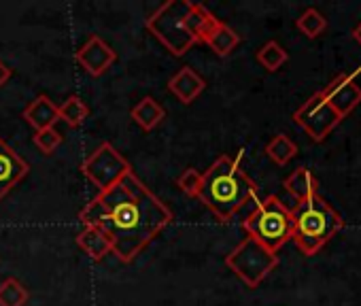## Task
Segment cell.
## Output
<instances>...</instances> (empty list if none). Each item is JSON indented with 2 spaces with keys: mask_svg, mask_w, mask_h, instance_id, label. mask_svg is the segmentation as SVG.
<instances>
[{
  "mask_svg": "<svg viewBox=\"0 0 361 306\" xmlns=\"http://www.w3.org/2000/svg\"><path fill=\"white\" fill-rule=\"evenodd\" d=\"M289 60V54L283 45H279L276 41H268L259 51H257V62L268 71V73H276L281 71Z\"/></svg>",
  "mask_w": 361,
  "mask_h": 306,
  "instance_id": "21",
  "label": "cell"
},
{
  "mask_svg": "<svg viewBox=\"0 0 361 306\" xmlns=\"http://www.w3.org/2000/svg\"><path fill=\"white\" fill-rule=\"evenodd\" d=\"M11 77H13V71H11L3 60H0V87H5V85L9 83Z\"/></svg>",
  "mask_w": 361,
  "mask_h": 306,
  "instance_id": "26",
  "label": "cell"
},
{
  "mask_svg": "<svg viewBox=\"0 0 361 306\" xmlns=\"http://www.w3.org/2000/svg\"><path fill=\"white\" fill-rule=\"evenodd\" d=\"M283 185H285V190H287L298 202H306V200L314 198V196H317V190H319V181H317L314 175H312L308 169H304V166L295 169V171L283 181Z\"/></svg>",
  "mask_w": 361,
  "mask_h": 306,
  "instance_id": "15",
  "label": "cell"
},
{
  "mask_svg": "<svg viewBox=\"0 0 361 306\" xmlns=\"http://www.w3.org/2000/svg\"><path fill=\"white\" fill-rule=\"evenodd\" d=\"M58 115L60 121H64L68 128H79L85 123V119L90 117V106L83 102V98L79 96H68L60 106H58Z\"/></svg>",
  "mask_w": 361,
  "mask_h": 306,
  "instance_id": "19",
  "label": "cell"
},
{
  "mask_svg": "<svg viewBox=\"0 0 361 306\" xmlns=\"http://www.w3.org/2000/svg\"><path fill=\"white\" fill-rule=\"evenodd\" d=\"M64 136L56 130V128H45V130H37L32 136L35 147L43 153V156H51V153L62 145Z\"/></svg>",
  "mask_w": 361,
  "mask_h": 306,
  "instance_id": "24",
  "label": "cell"
},
{
  "mask_svg": "<svg viewBox=\"0 0 361 306\" xmlns=\"http://www.w3.org/2000/svg\"><path fill=\"white\" fill-rule=\"evenodd\" d=\"M245 151L236 156H219L207 173L198 200L221 221L228 224L249 200L257 198V183L243 171Z\"/></svg>",
  "mask_w": 361,
  "mask_h": 306,
  "instance_id": "2",
  "label": "cell"
},
{
  "mask_svg": "<svg viewBox=\"0 0 361 306\" xmlns=\"http://www.w3.org/2000/svg\"><path fill=\"white\" fill-rule=\"evenodd\" d=\"M266 153L268 158L279 164V166H285L289 164L295 156H298V145L287 136V134H276L268 145H266Z\"/></svg>",
  "mask_w": 361,
  "mask_h": 306,
  "instance_id": "20",
  "label": "cell"
},
{
  "mask_svg": "<svg viewBox=\"0 0 361 306\" xmlns=\"http://www.w3.org/2000/svg\"><path fill=\"white\" fill-rule=\"evenodd\" d=\"M293 121L314 140V142H323L334 128L342 121V117L327 104V100L323 98L321 92L312 94L295 113H293Z\"/></svg>",
  "mask_w": 361,
  "mask_h": 306,
  "instance_id": "8",
  "label": "cell"
},
{
  "mask_svg": "<svg viewBox=\"0 0 361 306\" xmlns=\"http://www.w3.org/2000/svg\"><path fill=\"white\" fill-rule=\"evenodd\" d=\"M30 291L13 276L0 283V306H26Z\"/></svg>",
  "mask_w": 361,
  "mask_h": 306,
  "instance_id": "22",
  "label": "cell"
},
{
  "mask_svg": "<svg viewBox=\"0 0 361 306\" xmlns=\"http://www.w3.org/2000/svg\"><path fill=\"white\" fill-rule=\"evenodd\" d=\"M353 39H355V41H357V43L361 45V22H359V24L355 26V30H353Z\"/></svg>",
  "mask_w": 361,
  "mask_h": 306,
  "instance_id": "27",
  "label": "cell"
},
{
  "mask_svg": "<svg viewBox=\"0 0 361 306\" xmlns=\"http://www.w3.org/2000/svg\"><path fill=\"white\" fill-rule=\"evenodd\" d=\"M79 221L83 228H98L109 238L113 255L130 264L172 224V211L130 173L113 188L98 192L79 211Z\"/></svg>",
  "mask_w": 361,
  "mask_h": 306,
  "instance_id": "1",
  "label": "cell"
},
{
  "mask_svg": "<svg viewBox=\"0 0 361 306\" xmlns=\"http://www.w3.org/2000/svg\"><path fill=\"white\" fill-rule=\"evenodd\" d=\"M81 173L98 192H104L134 171H132L130 162L111 142H102V145H98L96 151H92L83 160Z\"/></svg>",
  "mask_w": 361,
  "mask_h": 306,
  "instance_id": "7",
  "label": "cell"
},
{
  "mask_svg": "<svg viewBox=\"0 0 361 306\" xmlns=\"http://www.w3.org/2000/svg\"><path fill=\"white\" fill-rule=\"evenodd\" d=\"M321 94L342 119L361 104V87L357 85L355 77L346 73H340L336 79H331V83L325 90H321Z\"/></svg>",
  "mask_w": 361,
  "mask_h": 306,
  "instance_id": "10",
  "label": "cell"
},
{
  "mask_svg": "<svg viewBox=\"0 0 361 306\" xmlns=\"http://www.w3.org/2000/svg\"><path fill=\"white\" fill-rule=\"evenodd\" d=\"M247 236L255 238L268 251L276 253L285 243L291 240L293 234V217L291 209H287L276 196H268L257 202L253 213L243 221Z\"/></svg>",
  "mask_w": 361,
  "mask_h": 306,
  "instance_id": "5",
  "label": "cell"
},
{
  "mask_svg": "<svg viewBox=\"0 0 361 306\" xmlns=\"http://www.w3.org/2000/svg\"><path fill=\"white\" fill-rule=\"evenodd\" d=\"M295 28L304 35V37H308V39H317V37H321L323 32H325V28H327V20H325V16L321 13V11H317V9H306L298 20H295Z\"/></svg>",
  "mask_w": 361,
  "mask_h": 306,
  "instance_id": "23",
  "label": "cell"
},
{
  "mask_svg": "<svg viewBox=\"0 0 361 306\" xmlns=\"http://www.w3.org/2000/svg\"><path fill=\"white\" fill-rule=\"evenodd\" d=\"M204 45H209L211 51H213L215 56L228 58V56L240 45V35H238L234 28H230L226 22H221V24L211 32V37L207 39Z\"/></svg>",
  "mask_w": 361,
  "mask_h": 306,
  "instance_id": "18",
  "label": "cell"
},
{
  "mask_svg": "<svg viewBox=\"0 0 361 306\" xmlns=\"http://www.w3.org/2000/svg\"><path fill=\"white\" fill-rule=\"evenodd\" d=\"M192 7L194 3H190V0H168V3L157 7L145 22L147 30L174 58H183L196 45V39L190 28Z\"/></svg>",
  "mask_w": 361,
  "mask_h": 306,
  "instance_id": "4",
  "label": "cell"
},
{
  "mask_svg": "<svg viewBox=\"0 0 361 306\" xmlns=\"http://www.w3.org/2000/svg\"><path fill=\"white\" fill-rule=\"evenodd\" d=\"M77 64L90 75V77H102L117 60V51L98 35H92L75 54Z\"/></svg>",
  "mask_w": 361,
  "mask_h": 306,
  "instance_id": "9",
  "label": "cell"
},
{
  "mask_svg": "<svg viewBox=\"0 0 361 306\" xmlns=\"http://www.w3.org/2000/svg\"><path fill=\"white\" fill-rule=\"evenodd\" d=\"M226 266L249 287H257L276 266L279 255L268 251L255 238H243L226 257Z\"/></svg>",
  "mask_w": 361,
  "mask_h": 306,
  "instance_id": "6",
  "label": "cell"
},
{
  "mask_svg": "<svg viewBox=\"0 0 361 306\" xmlns=\"http://www.w3.org/2000/svg\"><path fill=\"white\" fill-rule=\"evenodd\" d=\"M176 188L190 198H198L202 188V173H198L196 169H185L176 177Z\"/></svg>",
  "mask_w": 361,
  "mask_h": 306,
  "instance_id": "25",
  "label": "cell"
},
{
  "mask_svg": "<svg viewBox=\"0 0 361 306\" xmlns=\"http://www.w3.org/2000/svg\"><path fill=\"white\" fill-rule=\"evenodd\" d=\"M291 240L308 257L321 251L344 228V219L340 217V213L334 211L319 194L306 202H298V207L291 211Z\"/></svg>",
  "mask_w": 361,
  "mask_h": 306,
  "instance_id": "3",
  "label": "cell"
},
{
  "mask_svg": "<svg viewBox=\"0 0 361 306\" xmlns=\"http://www.w3.org/2000/svg\"><path fill=\"white\" fill-rule=\"evenodd\" d=\"M22 117L26 119L28 126L37 130H45V128H54L56 121H60V115H58V104L51 102L49 96L41 94L37 96L32 102H28V106L24 109Z\"/></svg>",
  "mask_w": 361,
  "mask_h": 306,
  "instance_id": "13",
  "label": "cell"
},
{
  "mask_svg": "<svg viewBox=\"0 0 361 306\" xmlns=\"http://www.w3.org/2000/svg\"><path fill=\"white\" fill-rule=\"evenodd\" d=\"M28 162L7 140L0 138V200L28 175Z\"/></svg>",
  "mask_w": 361,
  "mask_h": 306,
  "instance_id": "11",
  "label": "cell"
},
{
  "mask_svg": "<svg viewBox=\"0 0 361 306\" xmlns=\"http://www.w3.org/2000/svg\"><path fill=\"white\" fill-rule=\"evenodd\" d=\"M130 115H132L134 123H136L140 130L151 132V130H155V128L164 121L166 111H164V106H161L155 98L145 96V98L138 100V104L132 106Z\"/></svg>",
  "mask_w": 361,
  "mask_h": 306,
  "instance_id": "14",
  "label": "cell"
},
{
  "mask_svg": "<svg viewBox=\"0 0 361 306\" xmlns=\"http://www.w3.org/2000/svg\"><path fill=\"white\" fill-rule=\"evenodd\" d=\"M77 245H79V249H81L90 259H94V262H100V259H104L109 253H113L109 238H106L98 228H92V226H85V228L77 234Z\"/></svg>",
  "mask_w": 361,
  "mask_h": 306,
  "instance_id": "16",
  "label": "cell"
},
{
  "mask_svg": "<svg viewBox=\"0 0 361 306\" xmlns=\"http://www.w3.org/2000/svg\"><path fill=\"white\" fill-rule=\"evenodd\" d=\"M207 90V81L190 66H183L178 73H174L168 81V92L176 96L180 104H192L200 98V94Z\"/></svg>",
  "mask_w": 361,
  "mask_h": 306,
  "instance_id": "12",
  "label": "cell"
},
{
  "mask_svg": "<svg viewBox=\"0 0 361 306\" xmlns=\"http://www.w3.org/2000/svg\"><path fill=\"white\" fill-rule=\"evenodd\" d=\"M219 24H221V20L213 11H209L204 5L194 3L192 13H190V28H192V35H194L196 43H207V39L211 37V32Z\"/></svg>",
  "mask_w": 361,
  "mask_h": 306,
  "instance_id": "17",
  "label": "cell"
}]
</instances>
